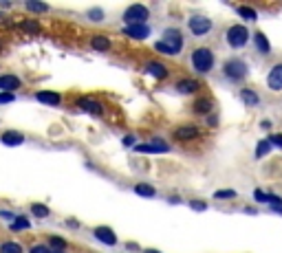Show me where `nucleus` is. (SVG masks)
Segmentation results:
<instances>
[{"instance_id": "obj_1", "label": "nucleus", "mask_w": 282, "mask_h": 253, "mask_svg": "<svg viewBox=\"0 0 282 253\" xmlns=\"http://www.w3.org/2000/svg\"><path fill=\"white\" fill-rule=\"evenodd\" d=\"M192 64L198 73H207V70H212V66H214V53L205 47L196 49L192 53Z\"/></svg>"}, {"instance_id": "obj_38", "label": "nucleus", "mask_w": 282, "mask_h": 253, "mask_svg": "<svg viewBox=\"0 0 282 253\" xmlns=\"http://www.w3.org/2000/svg\"><path fill=\"white\" fill-rule=\"evenodd\" d=\"M31 253H51L49 251V247H44V245H38V247H33Z\"/></svg>"}, {"instance_id": "obj_36", "label": "nucleus", "mask_w": 282, "mask_h": 253, "mask_svg": "<svg viewBox=\"0 0 282 253\" xmlns=\"http://www.w3.org/2000/svg\"><path fill=\"white\" fill-rule=\"evenodd\" d=\"M13 99V93H0V104H11Z\"/></svg>"}, {"instance_id": "obj_25", "label": "nucleus", "mask_w": 282, "mask_h": 253, "mask_svg": "<svg viewBox=\"0 0 282 253\" xmlns=\"http://www.w3.org/2000/svg\"><path fill=\"white\" fill-rule=\"evenodd\" d=\"M0 253H22V247L18 242H4L0 245Z\"/></svg>"}, {"instance_id": "obj_37", "label": "nucleus", "mask_w": 282, "mask_h": 253, "mask_svg": "<svg viewBox=\"0 0 282 253\" xmlns=\"http://www.w3.org/2000/svg\"><path fill=\"white\" fill-rule=\"evenodd\" d=\"M269 141H271V145H278V148H282V134H274Z\"/></svg>"}, {"instance_id": "obj_13", "label": "nucleus", "mask_w": 282, "mask_h": 253, "mask_svg": "<svg viewBox=\"0 0 282 253\" xmlns=\"http://www.w3.org/2000/svg\"><path fill=\"white\" fill-rule=\"evenodd\" d=\"M126 35L137 38V40H143V38L150 35V29H148L146 24H130V27H126Z\"/></svg>"}, {"instance_id": "obj_34", "label": "nucleus", "mask_w": 282, "mask_h": 253, "mask_svg": "<svg viewBox=\"0 0 282 253\" xmlns=\"http://www.w3.org/2000/svg\"><path fill=\"white\" fill-rule=\"evenodd\" d=\"M89 16H91V20H97V22H99V20H104V11H101V9H91Z\"/></svg>"}, {"instance_id": "obj_26", "label": "nucleus", "mask_w": 282, "mask_h": 253, "mask_svg": "<svg viewBox=\"0 0 282 253\" xmlns=\"http://www.w3.org/2000/svg\"><path fill=\"white\" fill-rule=\"evenodd\" d=\"M31 211L38 216V218H47V216H49V207L47 205H40V202L31 205Z\"/></svg>"}, {"instance_id": "obj_29", "label": "nucleus", "mask_w": 282, "mask_h": 253, "mask_svg": "<svg viewBox=\"0 0 282 253\" xmlns=\"http://www.w3.org/2000/svg\"><path fill=\"white\" fill-rule=\"evenodd\" d=\"M234 196H236L234 190H218L216 194H214V198H218V200H229V198H234Z\"/></svg>"}, {"instance_id": "obj_23", "label": "nucleus", "mask_w": 282, "mask_h": 253, "mask_svg": "<svg viewBox=\"0 0 282 253\" xmlns=\"http://www.w3.org/2000/svg\"><path fill=\"white\" fill-rule=\"evenodd\" d=\"M24 7H27V11H33V13H44L49 9L44 2H35V0H27V2H24Z\"/></svg>"}, {"instance_id": "obj_43", "label": "nucleus", "mask_w": 282, "mask_h": 253, "mask_svg": "<svg viewBox=\"0 0 282 253\" xmlns=\"http://www.w3.org/2000/svg\"><path fill=\"white\" fill-rule=\"evenodd\" d=\"M51 253H62V251H51Z\"/></svg>"}, {"instance_id": "obj_18", "label": "nucleus", "mask_w": 282, "mask_h": 253, "mask_svg": "<svg viewBox=\"0 0 282 253\" xmlns=\"http://www.w3.org/2000/svg\"><path fill=\"white\" fill-rule=\"evenodd\" d=\"M22 141H24V136L20 134V132H13V130H11V132H4L2 134V143L4 145H20Z\"/></svg>"}, {"instance_id": "obj_39", "label": "nucleus", "mask_w": 282, "mask_h": 253, "mask_svg": "<svg viewBox=\"0 0 282 253\" xmlns=\"http://www.w3.org/2000/svg\"><path fill=\"white\" fill-rule=\"evenodd\" d=\"M155 49H157V51H161V53H166V55H170V51L166 49V44H163V42H157V44H155Z\"/></svg>"}, {"instance_id": "obj_3", "label": "nucleus", "mask_w": 282, "mask_h": 253, "mask_svg": "<svg viewBox=\"0 0 282 253\" xmlns=\"http://www.w3.org/2000/svg\"><path fill=\"white\" fill-rule=\"evenodd\" d=\"M247 40H249V31L243 27V24H234V27L227 31V42H229V47H234V49L245 47Z\"/></svg>"}, {"instance_id": "obj_31", "label": "nucleus", "mask_w": 282, "mask_h": 253, "mask_svg": "<svg viewBox=\"0 0 282 253\" xmlns=\"http://www.w3.org/2000/svg\"><path fill=\"white\" fill-rule=\"evenodd\" d=\"M49 242H51V245H53L58 251H62L64 247H66V242L62 240V238H58V236H51V238H49Z\"/></svg>"}, {"instance_id": "obj_2", "label": "nucleus", "mask_w": 282, "mask_h": 253, "mask_svg": "<svg viewBox=\"0 0 282 253\" xmlns=\"http://www.w3.org/2000/svg\"><path fill=\"white\" fill-rule=\"evenodd\" d=\"M128 27L130 24H146V20L150 18V11H148V7H143V4H132V7L126 9L124 13Z\"/></svg>"}, {"instance_id": "obj_17", "label": "nucleus", "mask_w": 282, "mask_h": 253, "mask_svg": "<svg viewBox=\"0 0 282 253\" xmlns=\"http://www.w3.org/2000/svg\"><path fill=\"white\" fill-rule=\"evenodd\" d=\"M177 88H179V93H194V90H198L201 86H198L196 79H183V82L177 84Z\"/></svg>"}, {"instance_id": "obj_16", "label": "nucleus", "mask_w": 282, "mask_h": 253, "mask_svg": "<svg viewBox=\"0 0 282 253\" xmlns=\"http://www.w3.org/2000/svg\"><path fill=\"white\" fill-rule=\"evenodd\" d=\"M240 99L245 101V106H251V108L260 104L258 93H254V90H249V88H243V90H240Z\"/></svg>"}, {"instance_id": "obj_28", "label": "nucleus", "mask_w": 282, "mask_h": 253, "mask_svg": "<svg viewBox=\"0 0 282 253\" xmlns=\"http://www.w3.org/2000/svg\"><path fill=\"white\" fill-rule=\"evenodd\" d=\"M238 16H243L245 20H256L258 18V13H256L251 7H238Z\"/></svg>"}, {"instance_id": "obj_7", "label": "nucleus", "mask_w": 282, "mask_h": 253, "mask_svg": "<svg viewBox=\"0 0 282 253\" xmlns=\"http://www.w3.org/2000/svg\"><path fill=\"white\" fill-rule=\"evenodd\" d=\"M212 29V22H209V18H203V16H194L189 18V31H192L196 38H201Z\"/></svg>"}, {"instance_id": "obj_30", "label": "nucleus", "mask_w": 282, "mask_h": 253, "mask_svg": "<svg viewBox=\"0 0 282 253\" xmlns=\"http://www.w3.org/2000/svg\"><path fill=\"white\" fill-rule=\"evenodd\" d=\"M269 205L274 211H278V214H282V200L278 198V196H269Z\"/></svg>"}, {"instance_id": "obj_20", "label": "nucleus", "mask_w": 282, "mask_h": 253, "mask_svg": "<svg viewBox=\"0 0 282 253\" xmlns=\"http://www.w3.org/2000/svg\"><path fill=\"white\" fill-rule=\"evenodd\" d=\"M91 44H93L95 51H108L110 49V40L106 38V35H95V38L91 40Z\"/></svg>"}, {"instance_id": "obj_8", "label": "nucleus", "mask_w": 282, "mask_h": 253, "mask_svg": "<svg viewBox=\"0 0 282 253\" xmlns=\"http://www.w3.org/2000/svg\"><path fill=\"white\" fill-rule=\"evenodd\" d=\"M267 84L271 90H282V64H276L267 75Z\"/></svg>"}, {"instance_id": "obj_11", "label": "nucleus", "mask_w": 282, "mask_h": 253, "mask_svg": "<svg viewBox=\"0 0 282 253\" xmlns=\"http://www.w3.org/2000/svg\"><path fill=\"white\" fill-rule=\"evenodd\" d=\"M95 238H97V240H101L104 245H115V242H117L115 231L108 229V227H97V229H95Z\"/></svg>"}, {"instance_id": "obj_19", "label": "nucleus", "mask_w": 282, "mask_h": 253, "mask_svg": "<svg viewBox=\"0 0 282 253\" xmlns=\"http://www.w3.org/2000/svg\"><path fill=\"white\" fill-rule=\"evenodd\" d=\"M29 227H31V222H29L27 216H16L9 229L11 231H24V229H29Z\"/></svg>"}, {"instance_id": "obj_41", "label": "nucleus", "mask_w": 282, "mask_h": 253, "mask_svg": "<svg viewBox=\"0 0 282 253\" xmlns=\"http://www.w3.org/2000/svg\"><path fill=\"white\" fill-rule=\"evenodd\" d=\"M0 216H2V218H9V220H13V218H16V216H13V214H9V211H0Z\"/></svg>"}, {"instance_id": "obj_12", "label": "nucleus", "mask_w": 282, "mask_h": 253, "mask_svg": "<svg viewBox=\"0 0 282 253\" xmlns=\"http://www.w3.org/2000/svg\"><path fill=\"white\" fill-rule=\"evenodd\" d=\"M78 106L82 110H86V113H91V115H101V113H104L101 104H99V101H95V99H80Z\"/></svg>"}, {"instance_id": "obj_9", "label": "nucleus", "mask_w": 282, "mask_h": 253, "mask_svg": "<svg viewBox=\"0 0 282 253\" xmlns=\"http://www.w3.org/2000/svg\"><path fill=\"white\" fill-rule=\"evenodd\" d=\"M20 88V79L16 75H0V93H13Z\"/></svg>"}, {"instance_id": "obj_21", "label": "nucleus", "mask_w": 282, "mask_h": 253, "mask_svg": "<svg viewBox=\"0 0 282 253\" xmlns=\"http://www.w3.org/2000/svg\"><path fill=\"white\" fill-rule=\"evenodd\" d=\"M254 42H256V49H258L263 55L269 53V40L265 38V33H256L254 35Z\"/></svg>"}, {"instance_id": "obj_14", "label": "nucleus", "mask_w": 282, "mask_h": 253, "mask_svg": "<svg viewBox=\"0 0 282 253\" xmlns=\"http://www.w3.org/2000/svg\"><path fill=\"white\" fill-rule=\"evenodd\" d=\"M35 99H38L40 104H47V106H58L60 104V95L58 93H49V90H40V93H35Z\"/></svg>"}, {"instance_id": "obj_5", "label": "nucleus", "mask_w": 282, "mask_h": 253, "mask_svg": "<svg viewBox=\"0 0 282 253\" xmlns=\"http://www.w3.org/2000/svg\"><path fill=\"white\" fill-rule=\"evenodd\" d=\"M225 73H227V77H232V79H243L245 75H247V64H245L243 60L234 58L225 64Z\"/></svg>"}, {"instance_id": "obj_15", "label": "nucleus", "mask_w": 282, "mask_h": 253, "mask_svg": "<svg viewBox=\"0 0 282 253\" xmlns=\"http://www.w3.org/2000/svg\"><path fill=\"white\" fill-rule=\"evenodd\" d=\"M146 70L152 75V77H157V79H166L168 77V68L163 66V64H159V62H150L146 66Z\"/></svg>"}, {"instance_id": "obj_6", "label": "nucleus", "mask_w": 282, "mask_h": 253, "mask_svg": "<svg viewBox=\"0 0 282 253\" xmlns=\"http://www.w3.org/2000/svg\"><path fill=\"white\" fill-rule=\"evenodd\" d=\"M168 150H170V145L161 139H155V141H150V143L137 145V152H141V154H163V152H168Z\"/></svg>"}, {"instance_id": "obj_33", "label": "nucleus", "mask_w": 282, "mask_h": 253, "mask_svg": "<svg viewBox=\"0 0 282 253\" xmlns=\"http://www.w3.org/2000/svg\"><path fill=\"white\" fill-rule=\"evenodd\" d=\"M189 207L196 209V211H205V209H207V202H205V200H192V202H189Z\"/></svg>"}, {"instance_id": "obj_10", "label": "nucleus", "mask_w": 282, "mask_h": 253, "mask_svg": "<svg viewBox=\"0 0 282 253\" xmlns=\"http://www.w3.org/2000/svg\"><path fill=\"white\" fill-rule=\"evenodd\" d=\"M196 136H198V130L194 126H183V128L174 130V139L177 141H189V139H196Z\"/></svg>"}, {"instance_id": "obj_24", "label": "nucleus", "mask_w": 282, "mask_h": 253, "mask_svg": "<svg viewBox=\"0 0 282 253\" xmlns=\"http://www.w3.org/2000/svg\"><path fill=\"white\" fill-rule=\"evenodd\" d=\"M269 150H271V141H269V139H263V141L258 143V148H256V159H263V156H265Z\"/></svg>"}, {"instance_id": "obj_35", "label": "nucleus", "mask_w": 282, "mask_h": 253, "mask_svg": "<svg viewBox=\"0 0 282 253\" xmlns=\"http://www.w3.org/2000/svg\"><path fill=\"white\" fill-rule=\"evenodd\" d=\"M254 198L258 200V202H269V196H267L263 190H256V191H254Z\"/></svg>"}, {"instance_id": "obj_4", "label": "nucleus", "mask_w": 282, "mask_h": 253, "mask_svg": "<svg viewBox=\"0 0 282 253\" xmlns=\"http://www.w3.org/2000/svg\"><path fill=\"white\" fill-rule=\"evenodd\" d=\"M163 35H166V40H163L166 49L170 51V55H177L179 51H181V47H183V35L179 33L177 29H168Z\"/></svg>"}, {"instance_id": "obj_27", "label": "nucleus", "mask_w": 282, "mask_h": 253, "mask_svg": "<svg viewBox=\"0 0 282 253\" xmlns=\"http://www.w3.org/2000/svg\"><path fill=\"white\" fill-rule=\"evenodd\" d=\"M209 110H212V104H209L207 99H201V101H196V104H194V113H209Z\"/></svg>"}, {"instance_id": "obj_32", "label": "nucleus", "mask_w": 282, "mask_h": 253, "mask_svg": "<svg viewBox=\"0 0 282 253\" xmlns=\"http://www.w3.org/2000/svg\"><path fill=\"white\" fill-rule=\"evenodd\" d=\"M22 29H27V31H31V33H38V31H40L38 22H33V20H27V22H22Z\"/></svg>"}, {"instance_id": "obj_42", "label": "nucleus", "mask_w": 282, "mask_h": 253, "mask_svg": "<svg viewBox=\"0 0 282 253\" xmlns=\"http://www.w3.org/2000/svg\"><path fill=\"white\" fill-rule=\"evenodd\" d=\"M146 253H159V251H146Z\"/></svg>"}, {"instance_id": "obj_40", "label": "nucleus", "mask_w": 282, "mask_h": 253, "mask_svg": "<svg viewBox=\"0 0 282 253\" xmlns=\"http://www.w3.org/2000/svg\"><path fill=\"white\" fill-rule=\"evenodd\" d=\"M132 143H135V136H130V134H128L126 139H124V145L128 148V145H132Z\"/></svg>"}, {"instance_id": "obj_22", "label": "nucleus", "mask_w": 282, "mask_h": 253, "mask_svg": "<svg viewBox=\"0 0 282 253\" xmlns=\"http://www.w3.org/2000/svg\"><path fill=\"white\" fill-rule=\"evenodd\" d=\"M135 191L139 196H143V198H152V196H155V187L148 185V183H139V185L135 187Z\"/></svg>"}]
</instances>
